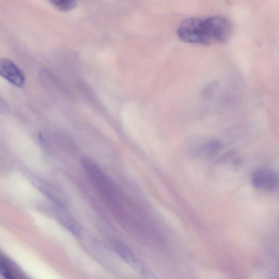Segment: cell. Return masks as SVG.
I'll return each instance as SVG.
<instances>
[{"instance_id": "9", "label": "cell", "mask_w": 279, "mask_h": 279, "mask_svg": "<svg viewBox=\"0 0 279 279\" xmlns=\"http://www.w3.org/2000/svg\"><path fill=\"white\" fill-rule=\"evenodd\" d=\"M0 273L5 279H16L14 276L8 263L7 262L2 254H0Z\"/></svg>"}, {"instance_id": "6", "label": "cell", "mask_w": 279, "mask_h": 279, "mask_svg": "<svg viewBox=\"0 0 279 279\" xmlns=\"http://www.w3.org/2000/svg\"><path fill=\"white\" fill-rule=\"evenodd\" d=\"M114 248L116 253L126 263L140 270L141 272L144 273L145 268L139 260L136 258L134 254L129 248L123 243L115 242L114 243Z\"/></svg>"}, {"instance_id": "3", "label": "cell", "mask_w": 279, "mask_h": 279, "mask_svg": "<svg viewBox=\"0 0 279 279\" xmlns=\"http://www.w3.org/2000/svg\"><path fill=\"white\" fill-rule=\"evenodd\" d=\"M251 183L256 190L263 191H274L278 187V176L277 172L268 168L256 170L251 177Z\"/></svg>"}, {"instance_id": "1", "label": "cell", "mask_w": 279, "mask_h": 279, "mask_svg": "<svg viewBox=\"0 0 279 279\" xmlns=\"http://www.w3.org/2000/svg\"><path fill=\"white\" fill-rule=\"evenodd\" d=\"M232 31L228 19L215 16L186 19L178 26L177 35L178 39L185 43L209 45L227 42Z\"/></svg>"}, {"instance_id": "10", "label": "cell", "mask_w": 279, "mask_h": 279, "mask_svg": "<svg viewBox=\"0 0 279 279\" xmlns=\"http://www.w3.org/2000/svg\"><path fill=\"white\" fill-rule=\"evenodd\" d=\"M221 145L218 142H212L210 143L206 147V150L209 155H212L216 153L218 150H220Z\"/></svg>"}, {"instance_id": "4", "label": "cell", "mask_w": 279, "mask_h": 279, "mask_svg": "<svg viewBox=\"0 0 279 279\" xmlns=\"http://www.w3.org/2000/svg\"><path fill=\"white\" fill-rule=\"evenodd\" d=\"M0 76L15 86L21 87L25 84L24 74L10 59H0Z\"/></svg>"}, {"instance_id": "8", "label": "cell", "mask_w": 279, "mask_h": 279, "mask_svg": "<svg viewBox=\"0 0 279 279\" xmlns=\"http://www.w3.org/2000/svg\"><path fill=\"white\" fill-rule=\"evenodd\" d=\"M51 4L59 11H69L74 8L77 2L70 0H55L51 2Z\"/></svg>"}, {"instance_id": "2", "label": "cell", "mask_w": 279, "mask_h": 279, "mask_svg": "<svg viewBox=\"0 0 279 279\" xmlns=\"http://www.w3.org/2000/svg\"><path fill=\"white\" fill-rule=\"evenodd\" d=\"M81 163L85 171L104 199L112 206H116L117 196L114 184L105 174L99 166L87 158H83Z\"/></svg>"}, {"instance_id": "5", "label": "cell", "mask_w": 279, "mask_h": 279, "mask_svg": "<svg viewBox=\"0 0 279 279\" xmlns=\"http://www.w3.org/2000/svg\"><path fill=\"white\" fill-rule=\"evenodd\" d=\"M36 186L47 198L61 208H65L68 200L65 193L58 188L39 178L34 179Z\"/></svg>"}, {"instance_id": "7", "label": "cell", "mask_w": 279, "mask_h": 279, "mask_svg": "<svg viewBox=\"0 0 279 279\" xmlns=\"http://www.w3.org/2000/svg\"><path fill=\"white\" fill-rule=\"evenodd\" d=\"M59 218L65 227L75 235H81L82 228L79 222L65 208H59Z\"/></svg>"}]
</instances>
